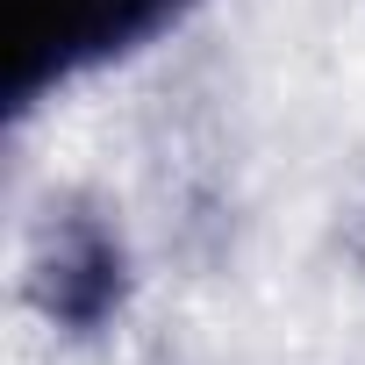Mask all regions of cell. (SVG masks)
Returning <instances> with one entry per match:
<instances>
[{"label":"cell","instance_id":"obj_1","mask_svg":"<svg viewBox=\"0 0 365 365\" xmlns=\"http://www.w3.org/2000/svg\"><path fill=\"white\" fill-rule=\"evenodd\" d=\"M187 0H0V108L22 122L43 93L165 36Z\"/></svg>","mask_w":365,"mask_h":365},{"label":"cell","instance_id":"obj_2","mask_svg":"<svg viewBox=\"0 0 365 365\" xmlns=\"http://www.w3.org/2000/svg\"><path fill=\"white\" fill-rule=\"evenodd\" d=\"M29 301L65 336H101L129 301V251L93 208H65L29 265Z\"/></svg>","mask_w":365,"mask_h":365}]
</instances>
